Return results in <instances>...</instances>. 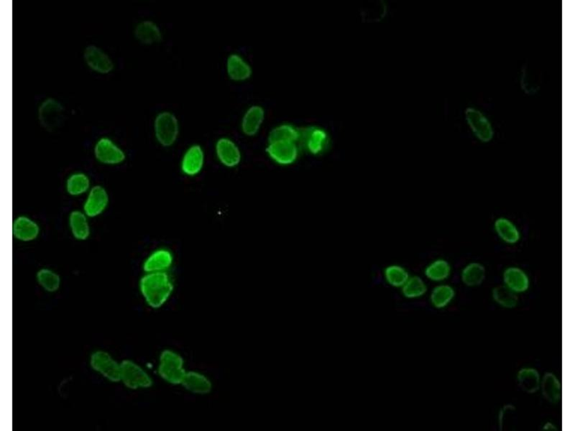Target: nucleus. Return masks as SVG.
<instances>
[{"mask_svg":"<svg viewBox=\"0 0 575 431\" xmlns=\"http://www.w3.org/2000/svg\"><path fill=\"white\" fill-rule=\"evenodd\" d=\"M139 287L144 300L154 310L165 305L174 290V282L167 272L146 273L140 278Z\"/></svg>","mask_w":575,"mask_h":431,"instance_id":"nucleus-1","label":"nucleus"},{"mask_svg":"<svg viewBox=\"0 0 575 431\" xmlns=\"http://www.w3.org/2000/svg\"><path fill=\"white\" fill-rule=\"evenodd\" d=\"M188 371L183 357L172 350H164L159 356L158 374L166 382L181 385Z\"/></svg>","mask_w":575,"mask_h":431,"instance_id":"nucleus-2","label":"nucleus"},{"mask_svg":"<svg viewBox=\"0 0 575 431\" xmlns=\"http://www.w3.org/2000/svg\"><path fill=\"white\" fill-rule=\"evenodd\" d=\"M153 128L155 137L160 145L163 148H170L179 136V120L174 113L162 111L155 117Z\"/></svg>","mask_w":575,"mask_h":431,"instance_id":"nucleus-3","label":"nucleus"},{"mask_svg":"<svg viewBox=\"0 0 575 431\" xmlns=\"http://www.w3.org/2000/svg\"><path fill=\"white\" fill-rule=\"evenodd\" d=\"M120 382L133 391L149 389L153 384V380L146 369L131 360L120 362Z\"/></svg>","mask_w":575,"mask_h":431,"instance_id":"nucleus-4","label":"nucleus"},{"mask_svg":"<svg viewBox=\"0 0 575 431\" xmlns=\"http://www.w3.org/2000/svg\"><path fill=\"white\" fill-rule=\"evenodd\" d=\"M65 108L54 98H47L41 102L38 110L39 124L48 132H54L63 126L66 117Z\"/></svg>","mask_w":575,"mask_h":431,"instance_id":"nucleus-5","label":"nucleus"},{"mask_svg":"<svg viewBox=\"0 0 575 431\" xmlns=\"http://www.w3.org/2000/svg\"><path fill=\"white\" fill-rule=\"evenodd\" d=\"M96 160L106 166H119L126 160L127 155L116 142L108 137L97 140L94 148Z\"/></svg>","mask_w":575,"mask_h":431,"instance_id":"nucleus-6","label":"nucleus"},{"mask_svg":"<svg viewBox=\"0 0 575 431\" xmlns=\"http://www.w3.org/2000/svg\"><path fill=\"white\" fill-rule=\"evenodd\" d=\"M90 366L94 372L108 381L120 382V362L108 353L103 350L94 352L90 360Z\"/></svg>","mask_w":575,"mask_h":431,"instance_id":"nucleus-7","label":"nucleus"},{"mask_svg":"<svg viewBox=\"0 0 575 431\" xmlns=\"http://www.w3.org/2000/svg\"><path fill=\"white\" fill-rule=\"evenodd\" d=\"M265 152L278 165L285 167L292 165L297 160L299 147L297 142L276 141L269 142Z\"/></svg>","mask_w":575,"mask_h":431,"instance_id":"nucleus-8","label":"nucleus"},{"mask_svg":"<svg viewBox=\"0 0 575 431\" xmlns=\"http://www.w3.org/2000/svg\"><path fill=\"white\" fill-rule=\"evenodd\" d=\"M299 142H301L306 152L313 155H319L328 148L330 137L324 129L316 126H310L300 130Z\"/></svg>","mask_w":575,"mask_h":431,"instance_id":"nucleus-9","label":"nucleus"},{"mask_svg":"<svg viewBox=\"0 0 575 431\" xmlns=\"http://www.w3.org/2000/svg\"><path fill=\"white\" fill-rule=\"evenodd\" d=\"M110 195L101 185L93 186L87 194L83 211L90 219L97 218L104 214L109 207Z\"/></svg>","mask_w":575,"mask_h":431,"instance_id":"nucleus-10","label":"nucleus"},{"mask_svg":"<svg viewBox=\"0 0 575 431\" xmlns=\"http://www.w3.org/2000/svg\"><path fill=\"white\" fill-rule=\"evenodd\" d=\"M84 60L87 66L99 74H110L115 69V63L111 57L104 50L94 45L86 47Z\"/></svg>","mask_w":575,"mask_h":431,"instance_id":"nucleus-11","label":"nucleus"},{"mask_svg":"<svg viewBox=\"0 0 575 431\" xmlns=\"http://www.w3.org/2000/svg\"><path fill=\"white\" fill-rule=\"evenodd\" d=\"M503 285L517 295L527 293L531 287V281L528 273L516 265L506 268L502 273Z\"/></svg>","mask_w":575,"mask_h":431,"instance_id":"nucleus-12","label":"nucleus"},{"mask_svg":"<svg viewBox=\"0 0 575 431\" xmlns=\"http://www.w3.org/2000/svg\"><path fill=\"white\" fill-rule=\"evenodd\" d=\"M13 237L22 242L28 243L36 240L40 235L39 223L30 217L19 215L12 222Z\"/></svg>","mask_w":575,"mask_h":431,"instance_id":"nucleus-13","label":"nucleus"},{"mask_svg":"<svg viewBox=\"0 0 575 431\" xmlns=\"http://www.w3.org/2000/svg\"><path fill=\"white\" fill-rule=\"evenodd\" d=\"M215 152L219 161L227 168L237 167L242 160V153L238 146L228 137L217 140Z\"/></svg>","mask_w":575,"mask_h":431,"instance_id":"nucleus-14","label":"nucleus"},{"mask_svg":"<svg viewBox=\"0 0 575 431\" xmlns=\"http://www.w3.org/2000/svg\"><path fill=\"white\" fill-rule=\"evenodd\" d=\"M465 116L472 133L481 142L488 143L494 138V133L490 121L480 111L468 108Z\"/></svg>","mask_w":575,"mask_h":431,"instance_id":"nucleus-15","label":"nucleus"},{"mask_svg":"<svg viewBox=\"0 0 575 431\" xmlns=\"http://www.w3.org/2000/svg\"><path fill=\"white\" fill-rule=\"evenodd\" d=\"M492 228L498 238L506 245L515 246L522 240V234L519 226L508 217L497 218Z\"/></svg>","mask_w":575,"mask_h":431,"instance_id":"nucleus-16","label":"nucleus"},{"mask_svg":"<svg viewBox=\"0 0 575 431\" xmlns=\"http://www.w3.org/2000/svg\"><path fill=\"white\" fill-rule=\"evenodd\" d=\"M204 161L203 149L199 144H194L185 151L181 162V169L185 175L195 176L202 171Z\"/></svg>","mask_w":575,"mask_h":431,"instance_id":"nucleus-17","label":"nucleus"},{"mask_svg":"<svg viewBox=\"0 0 575 431\" xmlns=\"http://www.w3.org/2000/svg\"><path fill=\"white\" fill-rule=\"evenodd\" d=\"M265 119V110L262 106L253 105L244 112L240 122V128L248 137L256 136L260 131Z\"/></svg>","mask_w":575,"mask_h":431,"instance_id":"nucleus-18","label":"nucleus"},{"mask_svg":"<svg viewBox=\"0 0 575 431\" xmlns=\"http://www.w3.org/2000/svg\"><path fill=\"white\" fill-rule=\"evenodd\" d=\"M226 71L228 77L236 82L248 81L253 75V68L249 61L237 53H231L228 57Z\"/></svg>","mask_w":575,"mask_h":431,"instance_id":"nucleus-19","label":"nucleus"},{"mask_svg":"<svg viewBox=\"0 0 575 431\" xmlns=\"http://www.w3.org/2000/svg\"><path fill=\"white\" fill-rule=\"evenodd\" d=\"M174 263V255L165 248L153 251L144 261L142 269L146 273L167 272Z\"/></svg>","mask_w":575,"mask_h":431,"instance_id":"nucleus-20","label":"nucleus"},{"mask_svg":"<svg viewBox=\"0 0 575 431\" xmlns=\"http://www.w3.org/2000/svg\"><path fill=\"white\" fill-rule=\"evenodd\" d=\"M182 386L188 392L199 396L210 394L213 384L211 380L198 371H188L181 382Z\"/></svg>","mask_w":575,"mask_h":431,"instance_id":"nucleus-21","label":"nucleus"},{"mask_svg":"<svg viewBox=\"0 0 575 431\" xmlns=\"http://www.w3.org/2000/svg\"><path fill=\"white\" fill-rule=\"evenodd\" d=\"M134 35L138 42L145 46L158 44L162 40L160 28L151 19L142 20L138 23L135 26Z\"/></svg>","mask_w":575,"mask_h":431,"instance_id":"nucleus-22","label":"nucleus"},{"mask_svg":"<svg viewBox=\"0 0 575 431\" xmlns=\"http://www.w3.org/2000/svg\"><path fill=\"white\" fill-rule=\"evenodd\" d=\"M540 391L544 399L551 405L558 404L562 397V385L560 378L548 372L542 375Z\"/></svg>","mask_w":575,"mask_h":431,"instance_id":"nucleus-23","label":"nucleus"},{"mask_svg":"<svg viewBox=\"0 0 575 431\" xmlns=\"http://www.w3.org/2000/svg\"><path fill=\"white\" fill-rule=\"evenodd\" d=\"M517 382L523 392L528 395L540 391L542 375L538 369L524 366L517 373Z\"/></svg>","mask_w":575,"mask_h":431,"instance_id":"nucleus-24","label":"nucleus"},{"mask_svg":"<svg viewBox=\"0 0 575 431\" xmlns=\"http://www.w3.org/2000/svg\"><path fill=\"white\" fill-rule=\"evenodd\" d=\"M455 287L445 282L437 284L429 294V303L434 309L442 310L446 309L456 298Z\"/></svg>","mask_w":575,"mask_h":431,"instance_id":"nucleus-25","label":"nucleus"},{"mask_svg":"<svg viewBox=\"0 0 575 431\" xmlns=\"http://www.w3.org/2000/svg\"><path fill=\"white\" fill-rule=\"evenodd\" d=\"M90 218L83 211L74 210L69 215V228L73 237L80 242L90 239L92 230Z\"/></svg>","mask_w":575,"mask_h":431,"instance_id":"nucleus-26","label":"nucleus"},{"mask_svg":"<svg viewBox=\"0 0 575 431\" xmlns=\"http://www.w3.org/2000/svg\"><path fill=\"white\" fill-rule=\"evenodd\" d=\"M453 273V266L444 258H437L431 261L424 270L426 280L435 283L445 282Z\"/></svg>","mask_w":575,"mask_h":431,"instance_id":"nucleus-27","label":"nucleus"},{"mask_svg":"<svg viewBox=\"0 0 575 431\" xmlns=\"http://www.w3.org/2000/svg\"><path fill=\"white\" fill-rule=\"evenodd\" d=\"M487 271L485 266L477 261H472L466 264L460 275L462 283L467 287H477L485 280Z\"/></svg>","mask_w":575,"mask_h":431,"instance_id":"nucleus-28","label":"nucleus"},{"mask_svg":"<svg viewBox=\"0 0 575 431\" xmlns=\"http://www.w3.org/2000/svg\"><path fill=\"white\" fill-rule=\"evenodd\" d=\"M92 187L90 178L83 172L72 174L66 181V191L73 197L87 195Z\"/></svg>","mask_w":575,"mask_h":431,"instance_id":"nucleus-29","label":"nucleus"},{"mask_svg":"<svg viewBox=\"0 0 575 431\" xmlns=\"http://www.w3.org/2000/svg\"><path fill=\"white\" fill-rule=\"evenodd\" d=\"M491 298L497 305L507 310L516 309L519 303V295L511 291L503 284L492 289Z\"/></svg>","mask_w":575,"mask_h":431,"instance_id":"nucleus-30","label":"nucleus"},{"mask_svg":"<svg viewBox=\"0 0 575 431\" xmlns=\"http://www.w3.org/2000/svg\"><path fill=\"white\" fill-rule=\"evenodd\" d=\"M402 296L408 300H416L424 297L428 292L426 280L418 276H410L401 289Z\"/></svg>","mask_w":575,"mask_h":431,"instance_id":"nucleus-31","label":"nucleus"},{"mask_svg":"<svg viewBox=\"0 0 575 431\" xmlns=\"http://www.w3.org/2000/svg\"><path fill=\"white\" fill-rule=\"evenodd\" d=\"M36 280L41 289L46 292L53 294L57 292L61 285L60 276L49 269H41L36 273Z\"/></svg>","mask_w":575,"mask_h":431,"instance_id":"nucleus-32","label":"nucleus"},{"mask_svg":"<svg viewBox=\"0 0 575 431\" xmlns=\"http://www.w3.org/2000/svg\"><path fill=\"white\" fill-rule=\"evenodd\" d=\"M383 276L388 285L401 289L410 277V274L404 267L399 264H391L385 269Z\"/></svg>","mask_w":575,"mask_h":431,"instance_id":"nucleus-33","label":"nucleus"},{"mask_svg":"<svg viewBox=\"0 0 575 431\" xmlns=\"http://www.w3.org/2000/svg\"><path fill=\"white\" fill-rule=\"evenodd\" d=\"M300 138V130L292 124H281L274 128L269 135V142L276 141H290L298 142Z\"/></svg>","mask_w":575,"mask_h":431,"instance_id":"nucleus-34","label":"nucleus"},{"mask_svg":"<svg viewBox=\"0 0 575 431\" xmlns=\"http://www.w3.org/2000/svg\"><path fill=\"white\" fill-rule=\"evenodd\" d=\"M515 406L511 404L505 405L500 409L498 415V424L500 430L503 428L505 417L510 413L515 412Z\"/></svg>","mask_w":575,"mask_h":431,"instance_id":"nucleus-35","label":"nucleus"},{"mask_svg":"<svg viewBox=\"0 0 575 431\" xmlns=\"http://www.w3.org/2000/svg\"><path fill=\"white\" fill-rule=\"evenodd\" d=\"M542 430L544 431H557L558 430V426L551 421H547L542 425Z\"/></svg>","mask_w":575,"mask_h":431,"instance_id":"nucleus-36","label":"nucleus"}]
</instances>
